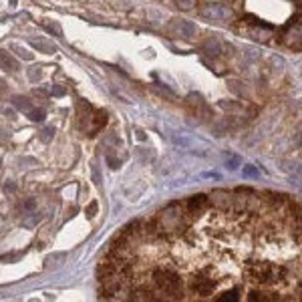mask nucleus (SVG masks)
Wrapping results in <instances>:
<instances>
[{
	"label": "nucleus",
	"mask_w": 302,
	"mask_h": 302,
	"mask_svg": "<svg viewBox=\"0 0 302 302\" xmlns=\"http://www.w3.org/2000/svg\"><path fill=\"white\" fill-rule=\"evenodd\" d=\"M155 220V226H157V232L161 238H179L185 230H190L194 218L190 216V212L185 210V205L181 201H173L169 203L166 210L157 212L153 216Z\"/></svg>",
	"instance_id": "obj_1"
},
{
	"label": "nucleus",
	"mask_w": 302,
	"mask_h": 302,
	"mask_svg": "<svg viewBox=\"0 0 302 302\" xmlns=\"http://www.w3.org/2000/svg\"><path fill=\"white\" fill-rule=\"evenodd\" d=\"M143 282V280H139ZM149 284L157 292V300H179L185 294L183 278L173 266H155L149 272Z\"/></svg>",
	"instance_id": "obj_2"
},
{
	"label": "nucleus",
	"mask_w": 302,
	"mask_h": 302,
	"mask_svg": "<svg viewBox=\"0 0 302 302\" xmlns=\"http://www.w3.org/2000/svg\"><path fill=\"white\" fill-rule=\"evenodd\" d=\"M105 123H107V115L103 111L93 109L89 103L79 105V127H81V131H85L89 137H93V135H97V131Z\"/></svg>",
	"instance_id": "obj_3"
},
{
	"label": "nucleus",
	"mask_w": 302,
	"mask_h": 302,
	"mask_svg": "<svg viewBox=\"0 0 302 302\" xmlns=\"http://www.w3.org/2000/svg\"><path fill=\"white\" fill-rule=\"evenodd\" d=\"M214 288H216V280H214L210 268L198 270V274L190 280V292L200 296V298L207 296V294H214Z\"/></svg>",
	"instance_id": "obj_4"
},
{
	"label": "nucleus",
	"mask_w": 302,
	"mask_h": 302,
	"mask_svg": "<svg viewBox=\"0 0 302 302\" xmlns=\"http://www.w3.org/2000/svg\"><path fill=\"white\" fill-rule=\"evenodd\" d=\"M207 203H212L218 212H232V207H234V196L230 192H226V190H216L207 198Z\"/></svg>",
	"instance_id": "obj_5"
},
{
	"label": "nucleus",
	"mask_w": 302,
	"mask_h": 302,
	"mask_svg": "<svg viewBox=\"0 0 302 302\" xmlns=\"http://www.w3.org/2000/svg\"><path fill=\"white\" fill-rule=\"evenodd\" d=\"M169 31L175 34H179V36H183V38H194V36L198 34L196 25L190 22V20H173L171 27H169Z\"/></svg>",
	"instance_id": "obj_6"
},
{
	"label": "nucleus",
	"mask_w": 302,
	"mask_h": 302,
	"mask_svg": "<svg viewBox=\"0 0 302 302\" xmlns=\"http://www.w3.org/2000/svg\"><path fill=\"white\" fill-rule=\"evenodd\" d=\"M183 205H185V210L190 212L192 218H198L200 214H203V210H205V205H207V196H203V194L192 196Z\"/></svg>",
	"instance_id": "obj_7"
},
{
	"label": "nucleus",
	"mask_w": 302,
	"mask_h": 302,
	"mask_svg": "<svg viewBox=\"0 0 302 302\" xmlns=\"http://www.w3.org/2000/svg\"><path fill=\"white\" fill-rule=\"evenodd\" d=\"M31 44H33L38 53H44V55H53V53H57V47H55L53 42L44 40V38H33Z\"/></svg>",
	"instance_id": "obj_8"
},
{
	"label": "nucleus",
	"mask_w": 302,
	"mask_h": 302,
	"mask_svg": "<svg viewBox=\"0 0 302 302\" xmlns=\"http://www.w3.org/2000/svg\"><path fill=\"white\" fill-rule=\"evenodd\" d=\"M0 67L4 68V71H8V73H14L16 68H18V63L10 57V53L8 51H0Z\"/></svg>",
	"instance_id": "obj_9"
},
{
	"label": "nucleus",
	"mask_w": 302,
	"mask_h": 302,
	"mask_svg": "<svg viewBox=\"0 0 302 302\" xmlns=\"http://www.w3.org/2000/svg\"><path fill=\"white\" fill-rule=\"evenodd\" d=\"M63 260H67V254L65 252H59V254H53L44 260V268L51 270V268H59L63 264Z\"/></svg>",
	"instance_id": "obj_10"
},
{
	"label": "nucleus",
	"mask_w": 302,
	"mask_h": 302,
	"mask_svg": "<svg viewBox=\"0 0 302 302\" xmlns=\"http://www.w3.org/2000/svg\"><path fill=\"white\" fill-rule=\"evenodd\" d=\"M216 300L218 302H236L240 300V290L238 288H232V290H224V292H220L218 296H216Z\"/></svg>",
	"instance_id": "obj_11"
},
{
	"label": "nucleus",
	"mask_w": 302,
	"mask_h": 302,
	"mask_svg": "<svg viewBox=\"0 0 302 302\" xmlns=\"http://www.w3.org/2000/svg\"><path fill=\"white\" fill-rule=\"evenodd\" d=\"M12 105H14L18 111H22V113H29V111L33 109V101L27 99V97H12Z\"/></svg>",
	"instance_id": "obj_12"
},
{
	"label": "nucleus",
	"mask_w": 302,
	"mask_h": 302,
	"mask_svg": "<svg viewBox=\"0 0 302 302\" xmlns=\"http://www.w3.org/2000/svg\"><path fill=\"white\" fill-rule=\"evenodd\" d=\"M10 49H12V51H16V55H18L20 59H25V61H33V55H31L27 49H22V47H18V44H12Z\"/></svg>",
	"instance_id": "obj_13"
},
{
	"label": "nucleus",
	"mask_w": 302,
	"mask_h": 302,
	"mask_svg": "<svg viewBox=\"0 0 302 302\" xmlns=\"http://www.w3.org/2000/svg\"><path fill=\"white\" fill-rule=\"evenodd\" d=\"M29 117H31V121H42L44 119V111L42 109H31Z\"/></svg>",
	"instance_id": "obj_14"
},
{
	"label": "nucleus",
	"mask_w": 302,
	"mask_h": 302,
	"mask_svg": "<svg viewBox=\"0 0 302 302\" xmlns=\"http://www.w3.org/2000/svg\"><path fill=\"white\" fill-rule=\"evenodd\" d=\"M194 4H196V0H177V6H179V8H183V10L194 8Z\"/></svg>",
	"instance_id": "obj_15"
},
{
	"label": "nucleus",
	"mask_w": 302,
	"mask_h": 302,
	"mask_svg": "<svg viewBox=\"0 0 302 302\" xmlns=\"http://www.w3.org/2000/svg\"><path fill=\"white\" fill-rule=\"evenodd\" d=\"M53 135H55V129H53V127H47V129L42 131V135H40V139H42V141H49Z\"/></svg>",
	"instance_id": "obj_16"
},
{
	"label": "nucleus",
	"mask_w": 302,
	"mask_h": 302,
	"mask_svg": "<svg viewBox=\"0 0 302 302\" xmlns=\"http://www.w3.org/2000/svg\"><path fill=\"white\" fill-rule=\"evenodd\" d=\"M51 93H53V95H57V97H63V95H65V89H63V87L53 85V87H51Z\"/></svg>",
	"instance_id": "obj_17"
},
{
	"label": "nucleus",
	"mask_w": 302,
	"mask_h": 302,
	"mask_svg": "<svg viewBox=\"0 0 302 302\" xmlns=\"http://www.w3.org/2000/svg\"><path fill=\"white\" fill-rule=\"evenodd\" d=\"M44 27H47V31H51V33H57L59 34V36H61V27H59V25H44Z\"/></svg>",
	"instance_id": "obj_18"
},
{
	"label": "nucleus",
	"mask_w": 302,
	"mask_h": 302,
	"mask_svg": "<svg viewBox=\"0 0 302 302\" xmlns=\"http://www.w3.org/2000/svg\"><path fill=\"white\" fill-rule=\"evenodd\" d=\"M244 175H250V177H254V175H258V169H254L252 166H246V169H244Z\"/></svg>",
	"instance_id": "obj_19"
},
{
	"label": "nucleus",
	"mask_w": 302,
	"mask_h": 302,
	"mask_svg": "<svg viewBox=\"0 0 302 302\" xmlns=\"http://www.w3.org/2000/svg\"><path fill=\"white\" fill-rule=\"evenodd\" d=\"M38 77H40V71H38V68H36V71H34V68H31V71H29V79H31V81L38 79Z\"/></svg>",
	"instance_id": "obj_20"
},
{
	"label": "nucleus",
	"mask_w": 302,
	"mask_h": 302,
	"mask_svg": "<svg viewBox=\"0 0 302 302\" xmlns=\"http://www.w3.org/2000/svg\"><path fill=\"white\" fill-rule=\"evenodd\" d=\"M95 210H97V201H93V203L89 205V210H87V214H89V218H93V216H95Z\"/></svg>",
	"instance_id": "obj_21"
},
{
	"label": "nucleus",
	"mask_w": 302,
	"mask_h": 302,
	"mask_svg": "<svg viewBox=\"0 0 302 302\" xmlns=\"http://www.w3.org/2000/svg\"><path fill=\"white\" fill-rule=\"evenodd\" d=\"M232 89H234L236 95H240V87H238V81H234V83H232Z\"/></svg>",
	"instance_id": "obj_22"
}]
</instances>
